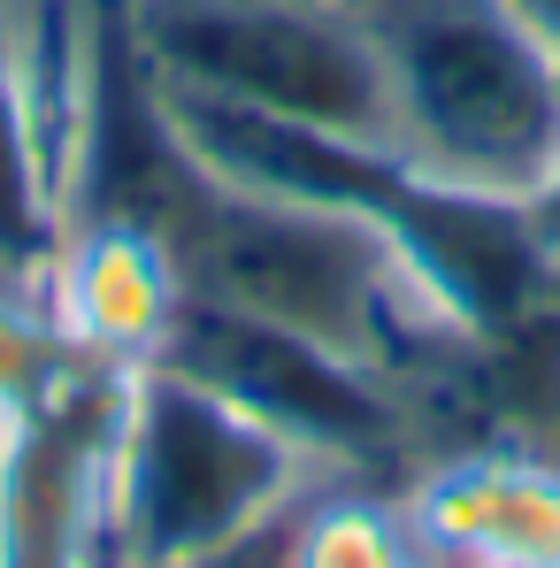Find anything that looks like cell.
Wrapping results in <instances>:
<instances>
[{
    "label": "cell",
    "instance_id": "6da1fadb",
    "mask_svg": "<svg viewBox=\"0 0 560 568\" xmlns=\"http://www.w3.org/2000/svg\"><path fill=\"white\" fill-rule=\"evenodd\" d=\"M115 215L154 223L185 300L292 331L376 377H399L407 362H430L438 346L468 338V323L407 262L391 223L338 200L207 178L170 131H162V178H139Z\"/></svg>",
    "mask_w": 560,
    "mask_h": 568
},
{
    "label": "cell",
    "instance_id": "7a4b0ae2",
    "mask_svg": "<svg viewBox=\"0 0 560 568\" xmlns=\"http://www.w3.org/2000/svg\"><path fill=\"white\" fill-rule=\"evenodd\" d=\"M369 31L391 162L499 207L560 192V47L530 0H346Z\"/></svg>",
    "mask_w": 560,
    "mask_h": 568
},
{
    "label": "cell",
    "instance_id": "3957f363",
    "mask_svg": "<svg viewBox=\"0 0 560 568\" xmlns=\"http://www.w3.org/2000/svg\"><path fill=\"white\" fill-rule=\"evenodd\" d=\"M323 462L177 362L123 369L108 438V561L177 568L292 515Z\"/></svg>",
    "mask_w": 560,
    "mask_h": 568
},
{
    "label": "cell",
    "instance_id": "277c9868",
    "mask_svg": "<svg viewBox=\"0 0 560 568\" xmlns=\"http://www.w3.org/2000/svg\"><path fill=\"white\" fill-rule=\"evenodd\" d=\"M146 78L391 154V100L346 0H131Z\"/></svg>",
    "mask_w": 560,
    "mask_h": 568
},
{
    "label": "cell",
    "instance_id": "5b68a950",
    "mask_svg": "<svg viewBox=\"0 0 560 568\" xmlns=\"http://www.w3.org/2000/svg\"><path fill=\"white\" fill-rule=\"evenodd\" d=\"M162 362H177L200 384L231 392L238 407H254L262 423H277L323 469L376 462V454H391L407 438V407H399L391 377H376V369L346 362V354H323V346H307L292 331L200 307V300L177 307V331H170Z\"/></svg>",
    "mask_w": 560,
    "mask_h": 568
},
{
    "label": "cell",
    "instance_id": "8992f818",
    "mask_svg": "<svg viewBox=\"0 0 560 568\" xmlns=\"http://www.w3.org/2000/svg\"><path fill=\"white\" fill-rule=\"evenodd\" d=\"M39 284H47L54 338L108 362L115 377L162 362V346L177 331V307H185L170 246L139 215H85V223H70Z\"/></svg>",
    "mask_w": 560,
    "mask_h": 568
},
{
    "label": "cell",
    "instance_id": "52a82bcc",
    "mask_svg": "<svg viewBox=\"0 0 560 568\" xmlns=\"http://www.w3.org/2000/svg\"><path fill=\"white\" fill-rule=\"evenodd\" d=\"M430 568L560 561V469L530 454H461L399 499Z\"/></svg>",
    "mask_w": 560,
    "mask_h": 568
},
{
    "label": "cell",
    "instance_id": "ba28073f",
    "mask_svg": "<svg viewBox=\"0 0 560 568\" xmlns=\"http://www.w3.org/2000/svg\"><path fill=\"white\" fill-rule=\"evenodd\" d=\"M54 246H62V207H54L39 139H31V115H23L16 47H8V0H0V270L47 277Z\"/></svg>",
    "mask_w": 560,
    "mask_h": 568
},
{
    "label": "cell",
    "instance_id": "9c48e42d",
    "mask_svg": "<svg viewBox=\"0 0 560 568\" xmlns=\"http://www.w3.org/2000/svg\"><path fill=\"white\" fill-rule=\"evenodd\" d=\"M292 568H430V554L391 499L315 484L292 507Z\"/></svg>",
    "mask_w": 560,
    "mask_h": 568
},
{
    "label": "cell",
    "instance_id": "30bf717a",
    "mask_svg": "<svg viewBox=\"0 0 560 568\" xmlns=\"http://www.w3.org/2000/svg\"><path fill=\"white\" fill-rule=\"evenodd\" d=\"M177 568H292V515H277V523L246 530L238 546H215V554H200V561H177Z\"/></svg>",
    "mask_w": 560,
    "mask_h": 568
},
{
    "label": "cell",
    "instance_id": "8fae6325",
    "mask_svg": "<svg viewBox=\"0 0 560 568\" xmlns=\"http://www.w3.org/2000/svg\"><path fill=\"white\" fill-rule=\"evenodd\" d=\"M491 568H560V561H491Z\"/></svg>",
    "mask_w": 560,
    "mask_h": 568
}]
</instances>
